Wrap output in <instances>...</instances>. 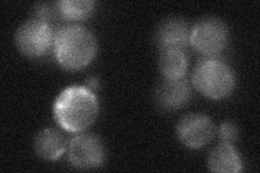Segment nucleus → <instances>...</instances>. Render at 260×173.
Here are the masks:
<instances>
[{"mask_svg":"<svg viewBox=\"0 0 260 173\" xmlns=\"http://www.w3.org/2000/svg\"><path fill=\"white\" fill-rule=\"evenodd\" d=\"M54 35L50 23L31 19L22 24L16 30L15 43L24 55L40 57L45 55L53 45Z\"/></svg>","mask_w":260,"mask_h":173,"instance_id":"nucleus-5","label":"nucleus"},{"mask_svg":"<svg viewBox=\"0 0 260 173\" xmlns=\"http://www.w3.org/2000/svg\"><path fill=\"white\" fill-rule=\"evenodd\" d=\"M34 148L39 157L53 161L64 154L67 150V141L58 130L47 128L36 135Z\"/></svg>","mask_w":260,"mask_h":173,"instance_id":"nucleus-10","label":"nucleus"},{"mask_svg":"<svg viewBox=\"0 0 260 173\" xmlns=\"http://www.w3.org/2000/svg\"><path fill=\"white\" fill-rule=\"evenodd\" d=\"M86 82H87V86L90 87V88H96L98 87V80L95 78H93V77L89 78Z\"/></svg>","mask_w":260,"mask_h":173,"instance_id":"nucleus-15","label":"nucleus"},{"mask_svg":"<svg viewBox=\"0 0 260 173\" xmlns=\"http://www.w3.org/2000/svg\"><path fill=\"white\" fill-rule=\"evenodd\" d=\"M208 169L219 173H238L242 169V160L232 144L221 142L209 154Z\"/></svg>","mask_w":260,"mask_h":173,"instance_id":"nucleus-11","label":"nucleus"},{"mask_svg":"<svg viewBox=\"0 0 260 173\" xmlns=\"http://www.w3.org/2000/svg\"><path fill=\"white\" fill-rule=\"evenodd\" d=\"M219 137H220L221 142L223 143H234L239 137L238 127L230 121H224L223 123H221V126L219 127Z\"/></svg>","mask_w":260,"mask_h":173,"instance_id":"nucleus-14","label":"nucleus"},{"mask_svg":"<svg viewBox=\"0 0 260 173\" xmlns=\"http://www.w3.org/2000/svg\"><path fill=\"white\" fill-rule=\"evenodd\" d=\"M92 0H60L56 9L62 19L68 21H81L87 19L93 11Z\"/></svg>","mask_w":260,"mask_h":173,"instance_id":"nucleus-13","label":"nucleus"},{"mask_svg":"<svg viewBox=\"0 0 260 173\" xmlns=\"http://www.w3.org/2000/svg\"><path fill=\"white\" fill-rule=\"evenodd\" d=\"M159 70L167 80L182 79L188 71V57L183 50H162L159 57Z\"/></svg>","mask_w":260,"mask_h":173,"instance_id":"nucleus-12","label":"nucleus"},{"mask_svg":"<svg viewBox=\"0 0 260 173\" xmlns=\"http://www.w3.org/2000/svg\"><path fill=\"white\" fill-rule=\"evenodd\" d=\"M99 113V103L91 90L83 86L69 87L53 104V116L68 132H83L90 127Z\"/></svg>","mask_w":260,"mask_h":173,"instance_id":"nucleus-1","label":"nucleus"},{"mask_svg":"<svg viewBox=\"0 0 260 173\" xmlns=\"http://www.w3.org/2000/svg\"><path fill=\"white\" fill-rule=\"evenodd\" d=\"M55 59L65 70L75 72L84 68L96 53V40L90 30L79 25L60 28L54 35Z\"/></svg>","mask_w":260,"mask_h":173,"instance_id":"nucleus-2","label":"nucleus"},{"mask_svg":"<svg viewBox=\"0 0 260 173\" xmlns=\"http://www.w3.org/2000/svg\"><path fill=\"white\" fill-rule=\"evenodd\" d=\"M194 88L211 100H220L229 95L234 88L235 79L232 70L217 57H204L192 75Z\"/></svg>","mask_w":260,"mask_h":173,"instance_id":"nucleus-3","label":"nucleus"},{"mask_svg":"<svg viewBox=\"0 0 260 173\" xmlns=\"http://www.w3.org/2000/svg\"><path fill=\"white\" fill-rule=\"evenodd\" d=\"M191 86L189 81L182 78L161 82L156 90L157 104L165 111H175L183 107L190 101Z\"/></svg>","mask_w":260,"mask_h":173,"instance_id":"nucleus-9","label":"nucleus"},{"mask_svg":"<svg viewBox=\"0 0 260 173\" xmlns=\"http://www.w3.org/2000/svg\"><path fill=\"white\" fill-rule=\"evenodd\" d=\"M215 135V126L206 115L189 114L179 120L177 136L184 146L191 150L207 145Z\"/></svg>","mask_w":260,"mask_h":173,"instance_id":"nucleus-7","label":"nucleus"},{"mask_svg":"<svg viewBox=\"0 0 260 173\" xmlns=\"http://www.w3.org/2000/svg\"><path fill=\"white\" fill-rule=\"evenodd\" d=\"M190 29L182 19L172 18L162 22L156 31L160 50H184L190 44Z\"/></svg>","mask_w":260,"mask_h":173,"instance_id":"nucleus-8","label":"nucleus"},{"mask_svg":"<svg viewBox=\"0 0 260 173\" xmlns=\"http://www.w3.org/2000/svg\"><path fill=\"white\" fill-rule=\"evenodd\" d=\"M229 41V31L225 24L217 18L200 20L190 31V45L195 51L205 57L220 54Z\"/></svg>","mask_w":260,"mask_h":173,"instance_id":"nucleus-4","label":"nucleus"},{"mask_svg":"<svg viewBox=\"0 0 260 173\" xmlns=\"http://www.w3.org/2000/svg\"><path fill=\"white\" fill-rule=\"evenodd\" d=\"M104 158V145L94 134H79L70 143L69 160L75 168L83 170L94 169L101 166Z\"/></svg>","mask_w":260,"mask_h":173,"instance_id":"nucleus-6","label":"nucleus"}]
</instances>
